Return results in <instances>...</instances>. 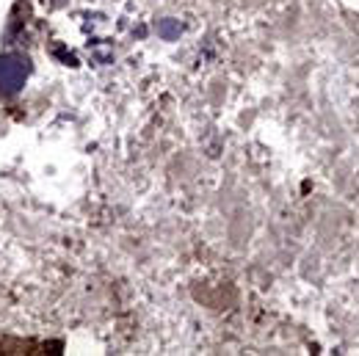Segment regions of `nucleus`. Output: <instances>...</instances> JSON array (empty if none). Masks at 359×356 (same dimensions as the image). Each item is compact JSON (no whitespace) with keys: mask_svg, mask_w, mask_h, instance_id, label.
I'll return each mask as SVG.
<instances>
[{"mask_svg":"<svg viewBox=\"0 0 359 356\" xmlns=\"http://www.w3.org/2000/svg\"><path fill=\"white\" fill-rule=\"evenodd\" d=\"M180 34H182V22L180 20H161L158 22V36L161 39H166V42H175V39H180Z\"/></svg>","mask_w":359,"mask_h":356,"instance_id":"nucleus-2","label":"nucleus"},{"mask_svg":"<svg viewBox=\"0 0 359 356\" xmlns=\"http://www.w3.org/2000/svg\"><path fill=\"white\" fill-rule=\"evenodd\" d=\"M31 72L28 58L22 55H0V91L3 94H17L25 86Z\"/></svg>","mask_w":359,"mask_h":356,"instance_id":"nucleus-1","label":"nucleus"}]
</instances>
